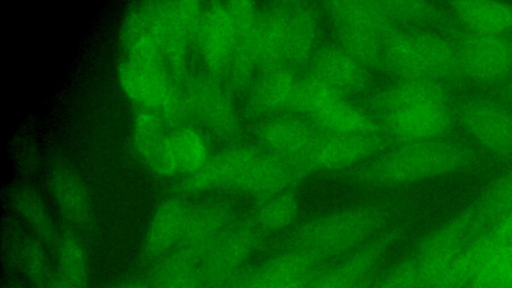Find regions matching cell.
Masks as SVG:
<instances>
[{"label": "cell", "mask_w": 512, "mask_h": 288, "mask_svg": "<svg viewBox=\"0 0 512 288\" xmlns=\"http://www.w3.org/2000/svg\"><path fill=\"white\" fill-rule=\"evenodd\" d=\"M465 163L463 152L435 141L390 146L351 174L360 182L394 187L456 171Z\"/></svg>", "instance_id": "1"}, {"label": "cell", "mask_w": 512, "mask_h": 288, "mask_svg": "<svg viewBox=\"0 0 512 288\" xmlns=\"http://www.w3.org/2000/svg\"><path fill=\"white\" fill-rule=\"evenodd\" d=\"M386 218V210L380 205L343 209L303 223L284 245L307 250L332 262L377 236Z\"/></svg>", "instance_id": "2"}, {"label": "cell", "mask_w": 512, "mask_h": 288, "mask_svg": "<svg viewBox=\"0 0 512 288\" xmlns=\"http://www.w3.org/2000/svg\"><path fill=\"white\" fill-rule=\"evenodd\" d=\"M123 93L139 108L154 110L166 124L180 126L190 113L185 89L169 74L162 57H125L117 68Z\"/></svg>", "instance_id": "3"}, {"label": "cell", "mask_w": 512, "mask_h": 288, "mask_svg": "<svg viewBox=\"0 0 512 288\" xmlns=\"http://www.w3.org/2000/svg\"><path fill=\"white\" fill-rule=\"evenodd\" d=\"M329 261L293 246L258 265L245 266L225 288H308Z\"/></svg>", "instance_id": "4"}, {"label": "cell", "mask_w": 512, "mask_h": 288, "mask_svg": "<svg viewBox=\"0 0 512 288\" xmlns=\"http://www.w3.org/2000/svg\"><path fill=\"white\" fill-rule=\"evenodd\" d=\"M266 236L251 216L237 219L200 261L202 288H225L248 265L249 258Z\"/></svg>", "instance_id": "5"}, {"label": "cell", "mask_w": 512, "mask_h": 288, "mask_svg": "<svg viewBox=\"0 0 512 288\" xmlns=\"http://www.w3.org/2000/svg\"><path fill=\"white\" fill-rule=\"evenodd\" d=\"M391 143L385 134L346 135L319 129L311 147L295 165L308 176L352 168L371 160Z\"/></svg>", "instance_id": "6"}, {"label": "cell", "mask_w": 512, "mask_h": 288, "mask_svg": "<svg viewBox=\"0 0 512 288\" xmlns=\"http://www.w3.org/2000/svg\"><path fill=\"white\" fill-rule=\"evenodd\" d=\"M474 203L426 235L412 251L418 265L420 288H429L474 240Z\"/></svg>", "instance_id": "7"}, {"label": "cell", "mask_w": 512, "mask_h": 288, "mask_svg": "<svg viewBox=\"0 0 512 288\" xmlns=\"http://www.w3.org/2000/svg\"><path fill=\"white\" fill-rule=\"evenodd\" d=\"M184 85L190 113L217 137L240 144L239 121L226 83L205 72L188 78Z\"/></svg>", "instance_id": "8"}, {"label": "cell", "mask_w": 512, "mask_h": 288, "mask_svg": "<svg viewBox=\"0 0 512 288\" xmlns=\"http://www.w3.org/2000/svg\"><path fill=\"white\" fill-rule=\"evenodd\" d=\"M174 1L148 0L134 3L125 13L119 39L126 56L162 57V46L170 28Z\"/></svg>", "instance_id": "9"}, {"label": "cell", "mask_w": 512, "mask_h": 288, "mask_svg": "<svg viewBox=\"0 0 512 288\" xmlns=\"http://www.w3.org/2000/svg\"><path fill=\"white\" fill-rule=\"evenodd\" d=\"M401 230L379 233L366 244L339 261L327 264L308 288H357L367 283L386 251L398 240Z\"/></svg>", "instance_id": "10"}, {"label": "cell", "mask_w": 512, "mask_h": 288, "mask_svg": "<svg viewBox=\"0 0 512 288\" xmlns=\"http://www.w3.org/2000/svg\"><path fill=\"white\" fill-rule=\"evenodd\" d=\"M235 27L231 61L224 77L232 93L247 91L257 72L260 9L246 0L226 2Z\"/></svg>", "instance_id": "11"}, {"label": "cell", "mask_w": 512, "mask_h": 288, "mask_svg": "<svg viewBox=\"0 0 512 288\" xmlns=\"http://www.w3.org/2000/svg\"><path fill=\"white\" fill-rule=\"evenodd\" d=\"M234 41V22L226 2L204 5L194 42L207 73L220 79L225 77Z\"/></svg>", "instance_id": "12"}, {"label": "cell", "mask_w": 512, "mask_h": 288, "mask_svg": "<svg viewBox=\"0 0 512 288\" xmlns=\"http://www.w3.org/2000/svg\"><path fill=\"white\" fill-rule=\"evenodd\" d=\"M306 177L308 175L288 159L261 150L227 191L260 200L295 189Z\"/></svg>", "instance_id": "13"}, {"label": "cell", "mask_w": 512, "mask_h": 288, "mask_svg": "<svg viewBox=\"0 0 512 288\" xmlns=\"http://www.w3.org/2000/svg\"><path fill=\"white\" fill-rule=\"evenodd\" d=\"M319 129L306 116L282 113L262 119L255 131L257 146L294 165L309 150Z\"/></svg>", "instance_id": "14"}, {"label": "cell", "mask_w": 512, "mask_h": 288, "mask_svg": "<svg viewBox=\"0 0 512 288\" xmlns=\"http://www.w3.org/2000/svg\"><path fill=\"white\" fill-rule=\"evenodd\" d=\"M457 53L460 70L477 80H497L512 69V40L503 34L473 32Z\"/></svg>", "instance_id": "15"}, {"label": "cell", "mask_w": 512, "mask_h": 288, "mask_svg": "<svg viewBox=\"0 0 512 288\" xmlns=\"http://www.w3.org/2000/svg\"><path fill=\"white\" fill-rule=\"evenodd\" d=\"M236 220L232 206L225 201H206L191 205L182 238L176 249L200 263Z\"/></svg>", "instance_id": "16"}, {"label": "cell", "mask_w": 512, "mask_h": 288, "mask_svg": "<svg viewBox=\"0 0 512 288\" xmlns=\"http://www.w3.org/2000/svg\"><path fill=\"white\" fill-rule=\"evenodd\" d=\"M375 118L383 133L397 144L434 141L450 124L444 104L408 107Z\"/></svg>", "instance_id": "17"}, {"label": "cell", "mask_w": 512, "mask_h": 288, "mask_svg": "<svg viewBox=\"0 0 512 288\" xmlns=\"http://www.w3.org/2000/svg\"><path fill=\"white\" fill-rule=\"evenodd\" d=\"M48 186L55 205L68 223L80 234L94 227V209L90 193L79 174L70 166L55 164L49 171Z\"/></svg>", "instance_id": "18"}, {"label": "cell", "mask_w": 512, "mask_h": 288, "mask_svg": "<svg viewBox=\"0 0 512 288\" xmlns=\"http://www.w3.org/2000/svg\"><path fill=\"white\" fill-rule=\"evenodd\" d=\"M260 151L257 145H231L211 155L200 170L186 176L180 189L191 195L215 189L227 191Z\"/></svg>", "instance_id": "19"}, {"label": "cell", "mask_w": 512, "mask_h": 288, "mask_svg": "<svg viewBox=\"0 0 512 288\" xmlns=\"http://www.w3.org/2000/svg\"><path fill=\"white\" fill-rule=\"evenodd\" d=\"M165 125L160 113L138 108L132 119L131 138L136 155L150 172L168 178L177 174L169 153V132Z\"/></svg>", "instance_id": "20"}, {"label": "cell", "mask_w": 512, "mask_h": 288, "mask_svg": "<svg viewBox=\"0 0 512 288\" xmlns=\"http://www.w3.org/2000/svg\"><path fill=\"white\" fill-rule=\"evenodd\" d=\"M306 72L347 98L364 93L369 85V71L337 43L319 47Z\"/></svg>", "instance_id": "21"}, {"label": "cell", "mask_w": 512, "mask_h": 288, "mask_svg": "<svg viewBox=\"0 0 512 288\" xmlns=\"http://www.w3.org/2000/svg\"><path fill=\"white\" fill-rule=\"evenodd\" d=\"M190 208L191 205L179 196L168 197L158 204L144 236L148 257L159 260L178 247Z\"/></svg>", "instance_id": "22"}, {"label": "cell", "mask_w": 512, "mask_h": 288, "mask_svg": "<svg viewBox=\"0 0 512 288\" xmlns=\"http://www.w3.org/2000/svg\"><path fill=\"white\" fill-rule=\"evenodd\" d=\"M299 76L287 65L257 73L247 90L249 113L262 119L287 113Z\"/></svg>", "instance_id": "23"}, {"label": "cell", "mask_w": 512, "mask_h": 288, "mask_svg": "<svg viewBox=\"0 0 512 288\" xmlns=\"http://www.w3.org/2000/svg\"><path fill=\"white\" fill-rule=\"evenodd\" d=\"M444 91L436 80L417 78L399 79L371 95L368 111L374 116L420 106L444 104Z\"/></svg>", "instance_id": "24"}, {"label": "cell", "mask_w": 512, "mask_h": 288, "mask_svg": "<svg viewBox=\"0 0 512 288\" xmlns=\"http://www.w3.org/2000/svg\"><path fill=\"white\" fill-rule=\"evenodd\" d=\"M318 15L308 2H291L286 44V64L306 72L318 47Z\"/></svg>", "instance_id": "25"}, {"label": "cell", "mask_w": 512, "mask_h": 288, "mask_svg": "<svg viewBox=\"0 0 512 288\" xmlns=\"http://www.w3.org/2000/svg\"><path fill=\"white\" fill-rule=\"evenodd\" d=\"M290 4L291 2H277L260 10L257 73L287 65L286 44Z\"/></svg>", "instance_id": "26"}, {"label": "cell", "mask_w": 512, "mask_h": 288, "mask_svg": "<svg viewBox=\"0 0 512 288\" xmlns=\"http://www.w3.org/2000/svg\"><path fill=\"white\" fill-rule=\"evenodd\" d=\"M462 120L469 133L488 149L499 153L512 152V114L488 104L466 107Z\"/></svg>", "instance_id": "27"}, {"label": "cell", "mask_w": 512, "mask_h": 288, "mask_svg": "<svg viewBox=\"0 0 512 288\" xmlns=\"http://www.w3.org/2000/svg\"><path fill=\"white\" fill-rule=\"evenodd\" d=\"M324 131L346 135L384 134L378 120L347 98L337 99L308 117Z\"/></svg>", "instance_id": "28"}, {"label": "cell", "mask_w": 512, "mask_h": 288, "mask_svg": "<svg viewBox=\"0 0 512 288\" xmlns=\"http://www.w3.org/2000/svg\"><path fill=\"white\" fill-rule=\"evenodd\" d=\"M336 27L362 29L385 36L397 24L383 1H325L322 3Z\"/></svg>", "instance_id": "29"}, {"label": "cell", "mask_w": 512, "mask_h": 288, "mask_svg": "<svg viewBox=\"0 0 512 288\" xmlns=\"http://www.w3.org/2000/svg\"><path fill=\"white\" fill-rule=\"evenodd\" d=\"M497 246L489 231L479 235L429 288H466Z\"/></svg>", "instance_id": "30"}, {"label": "cell", "mask_w": 512, "mask_h": 288, "mask_svg": "<svg viewBox=\"0 0 512 288\" xmlns=\"http://www.w3.org/2000/svg\"><path fill=\"white\" fill-rule=\"evenodd\" d=\"M169 153L176 174L186 176L200 170L210 158V147L197 127L180 125L169 132Z\"/></svg>", "instance_id": "31"}, {"label": "cell", "mask_w": 512, "mask_h": 288, "mask_svg": "<svg viewBox=\"0 0 512 288\" xmlns=\"http://www.w3.org/2000/svg\"><path fill=\"white\" fill-rule=\"evenodd\" d=\"M12 206L32 235L45 245H55L59 236L42 196L32 187L19 186L12 193Z\"/></svg>", "instance_id": "32"}, {"label": "cell", "mask_w": 512, "mask_h": 288, "mask_svg": "<svg viewBox=\"0 0 512 288\" xmlns=\"http://www.w3.org/2000/svg\"><path fill=\"white\" fill-rule=\"evenodd\" d=\"M451 6L473 32L503 34L512 28V4L493 1H454Z\"/></svg>", "instance_id": "33"}, {"label": "cell", "mask_w": 512, "mask_h": 288, "mask_svg": "<svg viewBox=\"0 0 512 288\" xmlns=\"http://www.w3.org/2000/svg\"><path fill=\"white\" fill-rule=\"evenodd\" d=\"M44 246L30 235L17 237L9 248L14 264L33 288H47L54 277Z\"/></svg>", "instance_id": "34"}, {"label": "cell", "mask_w": 512, "mask_h": 288, "mask_svg": "<svg viewBox=\"0 0 512 288\" xmlns=\"http://www.w3.org/2000/svg\"><path fill=\"white\" fill-rule=\"evenodd\" d=\"M475 239L512 214V172L493 184L475 203Z\"/></svg>", "instance_id": "35"}, {"label": "cell", "mask_w": 512, "mask_h": 288, "mask_svg": "<svg viewBox=\"0 0 512 288\" xmlns=\"http://www.w3.org/2000/svg\"><path fill=\"white\" fill-rule=\"evenodd\" d=\"M417 54L428 78L451 77L460 71L458 53L446 41L427 33L411 32Z\"/></svg>", "instance_id": "36"}, {"label": "cell", "mask_w": 512, "mask_h": 288, "mask_svg": "<svg viewBox=\"0 0 512 288\" xmlns=\"http://www.w3.org/2000/svg\"><path fill=\"white\" fill-rule=\"evenodd\" d=\"M290 189L256 200L251 218L266 235L282 231L292 225L299 213V199Z\"/></svg>", "instance_id": "37"}, {"label": "cell", "mask_w": 512, "mask_h": 288, "mask_svg": "<svg viewBox=\"0 0 512 288\" xmlns=\"http://www.w3.org/2000/svg\"><path fill=\"white\" fill-rule=\"evenodd\" d=\"M199 263L175 249L157 260L151 279L152 288H202Z\"/></svg>", "instance_id": "38"}, {"label": "cell", "mask_w": 512, "mask_h": 288, "mask_svg": "<svg viewBox=\"0 0 512 288\" xmlns=\"http://www.w3.org/2000/svg\"><path fill=\"white\" fill-rule=\"evenodd\" d=\"M54 246L58 271L56 275L73 288H86L89 263L80 238L75 234L59 236Z\"/></svg>", "instance_id": "39"}, {"label": "cell", "mask_w": 512, "mask_h": 288, "mask_svg": "<svg viewBox=\"0 0 512 288\" xmlns=\"http://www.w3.org/2000/svg\"><path fill=\"white\" fill-rule=\"evenodd\" d=\"M337 44L368 71H384L383 36L368 30L336 27Z\"/></svg>", "instance_id": "40"}, {"label": "cell", "mask_w": 512, "mask_h": 288, "mask_svg": "<svg viewBox=\"0 0 512 288\" xmlns=\"http://www.w3.org/2000/svg\"><path fill=\"white\" fill-rule=\"evenodd\" d=\"M341 98L347 97L314 75L305 72L300 74L296 82L287 112L310 117L329 103Z\"/></svg>", "instance_id": "41"}, {"label": "cell", "mask_w": 512, "mask_h": 288, "mask_svg": "<svg viewBox=\"0 0 512 288\" xmlns=\"http://www.w3.org/2000/svg\"><path fill=\"white\" fill-rule=\"evenodd\" d=\"M466 288H512V247L498 246Z\"/></svg>", "instance_id": "42"}, {"label": "cell", "mask_w": 512, "mask_h": 288, "mask_svg": "<svg viewBox=\"0 0 512 288\" xmlns=\"http://www.w3.org/2000/svg\"><path fill=\"white\" fill-rule=\"evenodd\" d=\"M368 288H420L419 270L413 252L374 276Z\"/></svg>", "instance_id": "43"}, {"label": "cell", "mask_w": 512, "mask_h": 288, "mask_svg": "<svg viewBox=\"0 0 512 288\" xmlns=\"http://www.w3.org/2000/svg\"><path fill=\"white\" fill-rule=\"evenodd\" d=\"M384 7L391 18L398 21H415L428 17L432 8L423 1H383Z\"/></svg>", "instance_id": "44"}, {"label": "cell", "mask_w": 512, "mask_h": 288, "mask_svg": "<svg viewBox=\"0 0 512 288\" xmlns=\"http://www.w3.org/2000/svg\"><path fill=\"white\" fill-rule=\"evenodd\" d=\"M498 246L512 247V214L488 230Z\"/></svg>", "instance_id": "45"}, {"label": "cell", "mask_w": 512, "mask_h": 288, "mask_svg": "<svg viewBox=\"0 0 512 288\" xmlns=\"http://www.w3.org/2000/svg\"><path fill=\"white\" fill-rule=\"evenodd\" d=\"M113 288H152L149 282L139 280H129L117 284Z\"/></svg>", "instance_id": "46"}, {"label": "cell", "mask_w": 512, "mask_h": 288, "mask_svg": "<svg viewBox=\"0 0 512 288\" xmlns=\"http://www.w3.org/2000/svg\"><path fill=\"white\" fill-rule=\"evenodd\" d=\"M47 288H73L55 275Z\"/></svg>", "instance_id": "47"}, {"label": "cell", "mask_w": 512, "mask_h": 288, "mask_svg": "<svg viewBox=\"0 0 512 288\" xmlns=\"http://www.w3.org/2000/svg\"><path fill=\"white\" fill-rule=\"evenodd\" d=\"M7 288H25V287L19 283H12V284H9Z\"/></svg>", "instance_id": "48"}]
</instances>
